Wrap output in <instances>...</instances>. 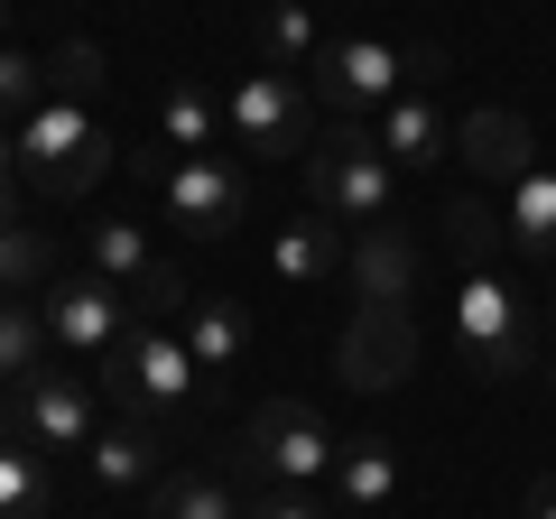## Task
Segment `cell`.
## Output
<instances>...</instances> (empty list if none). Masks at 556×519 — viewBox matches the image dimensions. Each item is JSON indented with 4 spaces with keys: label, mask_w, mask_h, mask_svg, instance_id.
I'll use <instances>...</instances> for the list:
<instances>
[{
    "label": "cell",
    "mask_w": 556,
    "mask_h": 519,
    "mask_svg": "<svg viewBox=\"0 0 556 519\" xmlns=\"http://www.w3.org/2000/svg\"><path fill=\"white\" fill-rule=\"evenodd\" d=\"M93 390H102V400H121V418L159 427V436H177V427L214 400L204 371L186 362V343H177V325H167V316H139L130 334H121V353L93 371Z\"/></svg>",
    "instance_id": "cell-1"
},
{
    "label": "cell",
    "mask_w": 556,
    "mask_h": 519,
    "mask_svg": "<svg viewBox=\"0 0 556 519\" xmlns=\"http://www.w3.org/2000/svg\"><path fill=\"white\" fill-rule=\"evenodd\" d=\"M112 121L93 112V102H75V93H47L28 121H10V159H20V177L38 186L47 204H75V195H93L102 186V167H112Z\"/></svg>",
    "instance_id": "cell-2"
},
{
    "label": "cell",
    "mask_w": 556,
    "mask_h": 519,
    "mask_svg": "<svg viewBox=\"0 0 556 519\" xmlns=\"http://www.w3.org/2000/svg\"><path fill=\"white\" fill-rule=\"evenodd\" d=\"M437 65H445L437 38H334L316 56V93H325V112H343V130H362V121H380L417 75L437 84Z\"/></svg>",
    "instance_id": "cell-3"
},
{
    "label": "cell",
    "mask_w": 556,
    "mask_h": 519,
    "mask_svg": "<svg viewBox=\"0 0 556 519\" xmlns=\"http://www.w3.org/2000/svg\"><path fill=\"white\" fill-rule=\"evenodd\" d=\"M223 130H232L241 159L278 167V159H306L316 149V112H306V84L278 75V65H260V75L232 84V102H223Z\"/></svg>",
    "instance_id": "cell-4"
},
{
    "label": "cell",
    "mask_w": 556,
    "mask_h": 519,
    "mask_svg": "<svg viewBox=\"0 0 556 519\" xmlns=\"http://www.w3.org/2000/svg\"><path fill=\"white\" fill-rule=\"evenodd\" d=\"M38 316H47V343H56V353L112 362L121 334L139 325V298H130V288H112V279H93V269H56L47 298H38Z\"/></svg>",
    "instance_id": "cell-5"
},
{
    "label": "cell",
    "mask_w": 556,
    "mask_h": 519,
    "mask_svg": "<svg viewBox=\"0 0 556 519\" xmlns=\"http://www.w3.org/2000/svg\"><path fill=\"white\" fill-rule=\"evenodd\" d=\"M455 343L482 380H519L529 371V306L501 269H464L455 279Z\"/></svg>",
    "instance_id": "cell-6"
},
{
    "label": "cell",
    "mask_w": 556,
    "mask_h": 519,
    "mask_svg": "<svg viewBox=\"0 0 556 519\" xmlns=\"http://www.w3.org/2000/svg\"><path fill=\"white\" fill-rule=\"evenodd\" d=\"M241 455L269 473V492H306V482L334 473L343 436H334V427H325L306 400H260V408H251V427H241Z\"/></svg>",
    "instance_id": "cell-7"
},
{
    "label": "cell",
    "mask_w": 556,
    "mask_h": 519,
    "mask_svg": "<svg viewBox=\"0 0 556 519\" xmlns=\"http://www.w3.org/2000/svg\"><path fill=\"white\" fill-rule=\"evenodd\" d=\"M306 195H316V214H334V223H390V204H399V167L380 159L362 130H334L325 149H306Z\"/></svg>",
    "instance_id": "cell-8"
},
{
    "label": "cell",
    "mask_w": 556,
    "mask_h": 519,
    "mask_svg": "<svg viewBox=\"0 0 556 519\" xmlns=\"http://www.w3.org/2000/svg\"><path fill=\"white\" fill-rule=\"evenodd\" d=\"M10 408H20V436L28 445H56V455H84L93 445V427H102V390H93V371H28L20 390H10Z\"/></svg>",
    "instance_id": "cell-9"
},
{
    "label": "cell",
    "mask_w": 556,
    "mask_h": 519,
    "mask_svg": "<svg viewBox=\"0 0 556 519\" xmlns=\"http://www.w3.org/2000/svg\"><path fill=\"white\" fill-rule=\"evenodd\" d=\"M159 195H167V223L195 232V241H232L251 223V177L232 159H177L159 177Z\"/></svg>",
    "instance_id": "cell-10"
},
{
    "label": "cell",
    "mask_w": 556,
    "mask_h": 519,
    "mask_svg": "<svg viewBox=\"0 0 556 519\" xmlns=\"http://www.w3.org/2000/svg\"><path fill=\"white\" fill-rule=\"evenodd\" d=\"M408 371H417L408 306H353V325H343V343H334V380L343 390H399Z\"/></svg>",
    "instance_id": "cell-11"
},
{
    "label": "cell",
    "mask_w": 556,
    "mask_h": 519,
    "mask_svg": "<svg viewBox=\"0 0 556 519\" xmlns=\"http://www.w3.org/2000/svg\"><path fill=\"white\" fill-rule=\"evenodd\" d=\"M417 269H427V251H417L408 223H371V232H353V251H343L353 306H408L417 298Z\"/></svg>",
    "instance_id": "cell-12"
},
{
    "label": "cell",
    "mask_w": 556,
    "mask_h": 519,
    "mask_svg": "<svg viewBox=\"0 0 556 519\" xmlns=\"http://www.w3.org/2000/svg\"><path fill=\"white\" fill-rule=\"evenodd\" d=\"M455 159L473 167L492 195H501V186H519V177L538 167V130H529V112H501V102L464 112V121H455Z\"/></svg>",
    "instance_id": "cell-13"
},
{
    "label": "cell",
    "mask_w": 556,
    "mask_h": 519,
    "mask_svg": "<svg viewBox=\"0 0 556 519\" xmlns=\"http://www.w3.org/2000/svg\"><path fill=\"white\" fill-rule=\"evenodd\" d=\"M362 140H371L380 159L399 167V177H427V167H445V159H455V121H445L427 93H399L390 112H380L371 130H362Z\"/></svg>",
    "instance_id": "cell-14"
},
{
    "label": "cell",
    "mask_w": 556,
    "mask_h": 519,
    "mask_svg": "<svg viewBox=\"0 0 556 519\" xmlns=\"http://www.w3.org/2000/svg\"><path fill=\"white\" fill-rule=\"evenodd\" d=\"M343 251H353L343 223L306 204V214H288V223L269 232V279H278V288H334V279H343Z\"/></svg>",
    "instance_id": "cell-15"
},
{
    "label": "cell",
    "mask_w": 556,
    "mask_h": 519,
    "mask_svg": "<svg viewBox=\"0 0 556 519\" xmlns=\"http://www.w3.org/2000/svg\"><path fill=\"white\" fill-rule=\"evenodd\" d=\"M177 343H186V362L204 371V390H223V380L251 362V316H241L232 298H186L177 306Z\"/></svg>",
    "instance_id": "cell-16"
},
{
    "label": "cell",
    "mask_w": 556,
    "mask_h": 519,
    "mask_svg": "<svg viewBox=\"0 0 556 519\" xmlns=\"http://www.w3.org/2000/svg\"><path fill=\"white\" fill-rule=\"evenodd\" d=\"M159 455H167V436L159 427H139V418H112V427H93V445H84V473H93V492H139V482H159Z\"/></svg>",
    "instance_id": "cell-17"
},
{
    "label": "cell",
    "mask_w": 556,
    "mask_h": 519,
    "mask_svg": "<svg viewBox=\"0 0 556 519\" xmlns=\"http://www.w3.org/2000/svg\"><path fill=\"white\" fill-rule=\"evenodd\" d=\"M325 482L343 492V510H353V519H380V510L399 501V445H390V436H353Z\"/></svg>",
    "instance_id": "cell-18"
},
{
    "label": "cell",
    "mask_w": 556,
    "mask_h": 519,
    "mask_svg": "<svg viewBox=\"0 0 556 519\" xmlns=\"http://www.w3.org/2000/svg\"><path fill=\"white\" fill-rule=\"evenodd\" d=\"M501 232H510V251L556 260V167L547 159H538L519 186H501Z\"/></svg>",
    "instance_id": "cell-19"
},
{
    "label": "cell",
    "mask_w": 556,
    "mask_h": 519,
    "mask_svg": "<svg viewBox=\"0 0 556 519\" xmlns=\"http://www.w3.org/2000/svg\"><path fill=\"white\" fill-rule=\"evenodd\" d=\"M84 260H93V279H112V288H149L159 279V251H149V232H139L130 214L84 223Z\"/></svg>",
    "instance_id": "cell-20"
},
{
    "label": "cell",
    "mask_w": 556,
    "mask_h": 519,
    "mask_svg": "<svg viewBox=\"0 0 556 519\" xmlns=\"http://www.w3.org/2000/svg\"><path fill=\"white\" fill-rule=\"evenodd\" d=\"M159 140L177 149V159H214V140H223V102L204 93V84H167V93H159Z\"/></svg>",
    "instance_id": "cell-21"
},
{
    "label": "cell",
    "mask_w": 556,
    "mask_h": 519,
    "mask_svg": "<svg viewBox=\"0 0 556 519\" xmlns=\"http://www.w3.org/2000/svg\"><path fill=\"white\" fill-rule=\"evenodd\" d=\"M325 38H316V10L306 0H269L260 10V65H278V75H316Z\"/></svg>",
    "instance_id": "cell-22"
},
{
    "label": "cell",
    "mask_w": 556,
    "mask_h": 519,
    "mask_svg": "<svg viewBox=\"0 0 556 519\" xmlns=\"http://www.w3.org/2000/svg\"><path fill=\"white\" fill-rule=\"evenodd\" d=\"M47 316H38V298H0V390H20L28 371H47Z\"/></svg>",
    "instance_id": "cell-23"
},
{
    "label": "cell",
    "mask_w": 556,
    "mask_h": 519,
    "mask_svg": "<svg viewBox=\"0 0 556 519\" xmlns=\"http://www.w3.org/2000/svg\"><path fill=\"white\" fill-rule=\"evenodd\" d=\"M47 279H56V232L47 223H0V298H28Z\"/></svg>",
    "instance_id": "cell-24"
},
{
    "label": "cell",
    "mask_w": 556,
    "mask_h": 519,
    "mask_svg": "<svg viewBox=\"0 0 556 519\" xmlns=\"http://www.w3.org/2000/svg\"><path fill=\"white\" fill-rule=\"evenodd\" d=\"M47 501H56L47 455L28 436H10V445H0V519H47Z\"/></svg>",
    "instance_id": "cell-25"
},
{
    "label": "cell",
    "mask_w": 556,
    "mask_h": 519,
    "mask_svg": "<svg viewBox=\"0 0 556 519\" xmlns=\"http://www.w3.org/2000/svg\"><path fill=\"white\" fill-rule=\"evenodd\" d=\"M445 241H455L464 269H492V251L510 241V232H501V204L492 195H455V204H445Z\"/></svg>",
    "instance_id": "cell-26"
},
{
    "label": "cell",
    "mask_w": 556,
    "mask_h": 519,
    "mask_svg": "<svg viewBox=\"0 0 556 519\" xmlns=\"http://www.w3.org/2000/svg\"><path fill=\"white\" fill-rule=\"evenodd\" d=\"M159 519H241V492L223 473H177L159 482Z\"/></svg>",
    "instance_id": "cell-27"
},
{
    "label": "cell",
    "mask_w": 556,
    "mask_h": 519,
    "mask_svg": "<svg viewBox=\"0 0 556 519\" xmlns=\"http://www.w3.org/2000/svg\"><path fill=\"white\" fill-rule=\"evenodd\" d=\"M47 102V56L28 47H0V121H28Z\"/></svg>",
    "instance_id": "cell-28"
},
{
    "label": "cell",
    "mask_w": 556,
    "mask_h": 519,
    "mask_svg": "<svg viewBox=\"0 0 556 519\" xmlns=\"http://www.w3.org/2000/svg\"><path fill=\"white\" fill-rule=\"evenodd\" d=\"M47 93L93 102V93H102V47H93V38H65L56 56H47Z\"/></svg>",
    "instance_id": "cell-29"
},
{
    "label": "cell",
    "mask_w": 556,
    "mask_h": 519,
    "mask_svg": "<svg viewBox=\"0 0 556 519\" xmlns=\"http://www.w3.org/2000/svg\"><path fill=\"white\" fill-rule=\"evenodd\" d=\"M241 519H325L306 492H260V501H241Z\"/></svg>",
    "instance_id": "cell-30"
},
{
    "label": "cell",
    "mask_w": 556,
    "mask_h": 519,
    "mask_svg": "<svg viewBox=\"0 0 556 519\" xmlns=\"http://www.w3.org/2000/svg\"><path fill=\"white\" fill-rule=\"evenodd\" d=\"M529 519H556V473H547V482L529 492Z\"/></svg>",
    "instance_id": "cell-31"
},
{
    "label": "cell",
    "mask_w": 556,
    "mask_h": 519,
    "mask_svg": "<svg viewBox=\"0 0 556 519\" xmlns=\"http://www.w3.org/2000/svg\"><path fill=\"white\" fill-rule=\"evenodd\" d=\"M0 223H20V177L0 167Z\"/></svg>",
    "instance_id": "cell-32"
},
{
    "label": "cell",
    "mask_w": 556,
    "mask_h": 519,
    "mask_svg": "<svg viewBox=\"0 0 556 519\" xmlns=\"http://www.w3.org/2000/svg\"><path fill=\"white\" fill-rule=\"evenodd\" d=\"M547 343H556V288H547Z\"/></svg>",
    "instance_id": "cell-33"
},
{
    "label": "cell",
    "mask_w": 556,
    "mask_h": 519,
    "mask_svg": "<svg viewBox=\"0 0 556 519\" xmlns=\"http://www.w3.org/2000/svg\"><path fill=\"white\" fill-rule=\"evenodd\" d=\"M0 28H10V0H0Z\"/></svg>",
    "instance_id": "cell-34"
}]
</instances>
